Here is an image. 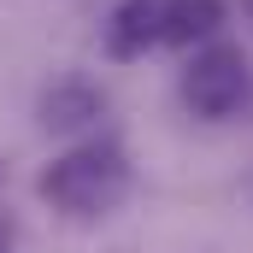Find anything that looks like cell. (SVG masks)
I'll list each match as a JSON object with an SVG mask.
<instances>
[{"instance_id": "3957f363", "label": "cell", "mask_w": 253, "mask_h": 253, "mask_svg": "<svg viewBox=\"0 0 253 253\" xmlns=\"http://www.w3.org/2000/svg\"><path fill=\"white\" fill-rule=\"evenodd\" d=\"M177 94L200 124H230L253 106V65L236 42H200L177 77Z\"/></svg>"}, {"instance_id": "5b68a950", "label": "cell", "mask_w": 253, "mask_h": 253, "mask_svg": "<svg viewBox=\"0 0 253 253\" xmlns=\"http://www.w3.org/2000/svg\"><path fill=\"white\" fill-rule=\"evenodd\" d=\"M0 253H12V242H6V230H0Z\"/></svg>"}, {"instance_id": "6da1fadb", "label": "cell", "mask_w": 253, "mask_h": 253, "mask_svg": "<svg viewBox=\"0 0 253 253\" xmlns=\"http://www.w3.org/2000/svg\"><path fill=\"white\" fill-rule=\"evenodd\" d=\"M36 194L71 218V224H94L106 212H118L129 194V153L106 135H83L71 141L59 159H47V171L36 177Z\"/></svg>"}, {"instance_id": "7a4b0ae2", "label": "cell", "mask_w": 253, "mask_h": 253, "mask_svg": "<svg viewBox=\"0 0 253 253\" xmlns=\"http://www.w3.org/2000/svg\"><path fill=\"white\" fill-rule=\"evenodd\" d=\"M224 24V0H118L106 18V53L141 59V53H194Z\"/></svg>"}, {"instance_id": "277c9868", "label": "cell", "mask_w": 253, "mask_h": 253, "mask_svg": "<svg viewBox=\"0 0 253 253\" xmlns=\"http://www.w3.org/2000/svg\"><path fill=\"white\" fill-rule=\"evenodd\" d=\"M100 106H106V94H100L94 83L59 77V83L42 94V124H53V129H94L100 124Z\"/></svg>"}]
</instances>
